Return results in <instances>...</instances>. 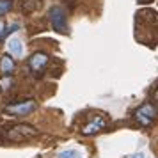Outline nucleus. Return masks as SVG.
Masks as SVG:
<instances>
[{
  "label": "nucleus",
  "instance_id": "obj_3",
  "mask_svg": "<svg viewBox=\"0 0 158 158\" xmlns=\"http://www.w3.org/2000/svg\"><path fill=\"white\" fill-rule=\"evenodd\" d=\"M36 108H37V103L34 100H23V101H18V103L6 105L4 112L9 115H13V117H23V115L32 114Z\"/></svg>",
  "mask_w": 158,
  "mask_h": 158
},
{
  "label": "nucleus",
  "instance_id": "obj_1",
  "mask_svg": "<svg viewBox=\"0 0 158 158\" xmlns=\"http://www.w3.org/2000/svg\"><path fill=\"white\" fill-rule=\"evenodd\" d=\"M37 133L39 131L34 126H30V124H15V126H11L6 131V137H7L11 142H25L29 139L37 137Z\"/></svg>",
  "mask_w": 158,
  "mask_h": 158
},
{
  "label": "nucleus",
  "instance_id": "obj_11",
  "mask_svg": "<svg viewBox=\"0 0 158 158\" xmlns=\"http://www.w3.org/2000/svg\"><path fill=\"white\" fill-rule=\"evenodd\" d=\"M59 158H82V156H80V151L68 149V151H62V153L59 155Z\"/></svg>",
  "mask_w": 158,
  "mask_h": 158
},
{
  "label": "nucleus",
  "instance_id": "obj_2",
  "mask_svg": "<svg viewBox=\"0 0 158 158\" xmlns=\"http://www.w3.org/2000/svg\"><path fill=\"white\" fill-rule=\"evenodd\" d=\"M48 20H50L52 29L59 34H68V15L66 9L60 6H53L48 11Z\"/></svg>",
  "mask_w": 158,
  "mask_h": 158
},
{
  "label": "nucleus",
  "instance_id": "obj_5",
  "mask_svg": "<svg viewBox=\"0 0 158 158\" xmlns=\"http://www.w3.org/2000/svg\"><path fill=\"white\" fill-rule=\"evenodd\" d=\"M107 126V121H105V117L103 115H98V114H94V115H89V121L82 126V135H94V133H98V131H101V130Z\"/></svg>",
  "mask_w": 158,
  "mask_h": 158
},
{
  "label": "nucleus",
  "instance_id": "obj_7",
  "mask_svg": "<svg viewBox=\"0 0 158 158\" xmlns=\"http://www.w3.org/2000/svg\"><path fill=\"white\" fill-rule=\"evenodd\" d=\"M0 71L4 77H11L13 71H15V59L11 55H2L0 59Z\"/></svg>",
  "mask_w": 158,
  "mask_h": 158
},
{
  "label": "nucleus",
  "instance_id": "obj_4",
  "mask_svg": "<svg viewBox=\"0 0 158 158\" xmlns=\"http://www.w3.org/2000/svg\"><path fill=\"white\" fill-rule=\"evenodd\" d=\"M158 115V110L151 103H144V105H140V107L135 110V119L137 123L140 124V126H144V128H148V126H151L153 124V121L156 119Z\"/></svg>",
  "mask_w": 158,
  "mask_h": 158
},
{
  "label": "nucleus",
  "instance_id": "obj_14",
  "mask_svg": "<svg viewBox=\"0 0 158 158\" xmlns=\"http://www.w3.org/2000/svg\"><path fill=\"white\" fill-rule=\"evenodd\" d=\"M131 158H144V155H142V153H137V155H133Z\"/></svg>",
  "mask_w": 158,
  "mask_h": 158
},
{
  "label": "nucleus",
  "instance_id": "obj_12",
  "mask_svg": "<svg viewBox=\"0 0 158 158\" xmlns=\"http://www.w3.org/2000/svg\"><path fill=\"white\" fill-rule=\"evenodd\" d=\"M13 87V78L11 77H4V78H0V91H7Z\"/></svg>",
  "mask_w": 158,
  "mask_h": 158
},
{
  "label": "nucleus",
  "instance_id": "obj_13",
  "mask_svg": "<svg viewBox=\"0 0 158 158\" xmlns=\"http://www.w3.org/2000/svg\"><path fill=\"white\" fill-rule=\"evenodd\" d=\"M4 30H6V25H4L2 20H0V37H2V34H4Z\"/></svg>",
  "mask_w": 158,
  "mask_h": 158
},
{
  "label": "nucleus",
  "instance_id": "obj_9",
  "mask_svg": "<svg viewBox=\"0 0 158 158\" xmlns=\"http://www.w3.org/2000/svg\"><path fill=\"white\" fill-rule=\"evenodd\" d=\"M37 7H41V0H23L22 2V11L25 15L34 13Z\"/></svg>",
  "mask_w": 158,
  "mask_h": 158
},
{
  "label": "nucleus",
  "instance_id": "obj_16",
  "mask_svg": "<svg viewBox=\"0 0 158 158\" xmlns=\"http://www.w3.org/2000/svg\"><path fill=\"white\" fill-rule=\"evenodd\" d=\"M149 2H153V0H139V4H149Z\"/></svg>",
  "mask_w": 158,
  "mask_h": 158
},
{
  "label": "nucleus",
  "instance_id": "obj_10",
  "mask_svg": "<svg viewBox=\"0 0 158 158\" xmlns=\"http://www.w3.org/2000/svg\"><path fill=\"white\" fill-rule=\"evenodd\" d=\"M13 9V0H0V16H4Z\"/></svg>",
  "mask_w": 158,
  "mask_h": 158
},
{
  "label": "nucleus",
  "instance_id": "obj_8",
  "mask_svg": "<svg viewBox=\"0 0 158 158\" xmlns=\"http://www.w3.org/2000/svg\"><path fill=\"white\" fill-rule=\"evenodd\" d=\"M9 52H11V55H15V57H22L23 55V46H22V41L18 39V37H13V39H9Z\"/></svg>",
  "mask_w": 158,
  "mask_h": 158
},
{
  "label": "nucleus",
  "instance_id": "obj_15",
  "mask_svg": "<svg viewBox=\"0 0 158 158\" xmlns=\"http://www.w3.org/2000/svg\"><path fill=\"white\" fill-rule=\"evenodd\" d=\"M153 98H155V101H158V89L153 93Z\"/></svg>",
  "mask_w": 158,
  "mask_h": 158
},
{
  "label": "nucleus",
  "instance_id": "obj_6",
  "mask_svg": "<svg viewBox=\"0 0 158 158\" xmlns=\"http://www.w3.org/2000/svg\"><path fill=\"white\" fill-rule=\"evenodd\" d=\"M48 62H50V57H48L44 52H36V53L29 59V68L32 69L34 75H41L43 69L48 66Z\"/></svg>",
  "mask_w": 158,
  "mask_h": 158
}]
</instances>
